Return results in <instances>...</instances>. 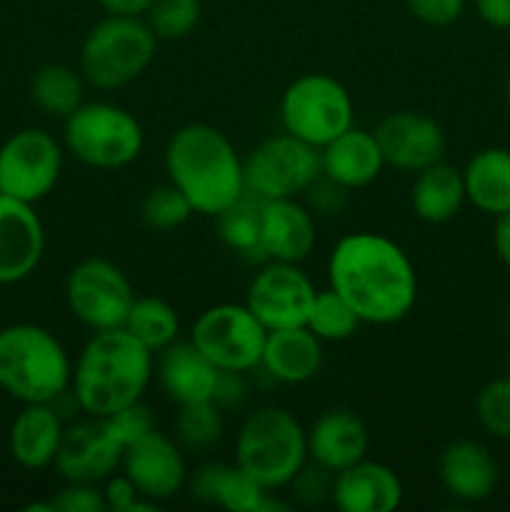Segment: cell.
I'll return each mask as SVG.
<instances>
[{"label":"cell","mask_w":510,"mask_h":512,"mask_svg":"<svg viewBox=\"0 0 510 512\" xmlns=\"http://www.w3.org/2000/svg\"><path fill=\"white\" fill-rule=\"evenodd\" d=\"M328 285L348 300L365 325H395L418 303L413 260L388 235L350 233L333 245Z\"/></svg>","instance_id":"6da1fadb"},{"label":"cell","mask_w":510,"mask_h":512,"mask_svg":"<svg viewBox=\"0 0 510 512\" xmlns=\"http://www.w3.org/2000/svg\"><path fill=\"white\" fill-rule=\"evenodd\" d=\"M153 375L155 355L128 330H98L75 358L70 395L85 415L110 418L143 400Z\"/></svg>","instance_id":"7a4b0ae2"},{"label":"cell","mask_w":510,"mask_h":512,"mask_svg":"<svg viewBox=\"0 0 510 512\" xmlns=\"http://www.w3.org/2000/svg\"><path fill=\"white\" fill-rule=\"evenodd\" d=\"M165 175L193 205L215 218L245 195L243 158L228 135L208 123H188L170 135L163 153Z\"/></svg>","instance_id":"3957f363"},{"label":"cell","mask_w":510,"mask_h":512,"mask_svg":"<svg viewBox=\"0 0 510 512\" xmlns=\"http://www.w3.org/2000/svg\"><path fill=\"white\" fill-rule=\"evenodd\" d=\"M73 360L58 335L35 323L0 328V390L18 403H55L70 390Z\"/></svg>","instance_id":"277c9868"},{"label":"cell","mask_w":510,"mask_h":512,"mask_svg":"<svg viewBox=\"0 0 510 512\" xmlns=\"http://www.w3.org/2000/svg\"><path fill=\"white\" fill-rule=\"evenodd\" d=\"M233 463L268 493L290 488L308 463L305 428L290 410L278 405L255 408L235 435Z\"/></svg>","instance_id":"5b68a950"},{"label":"cell","mask_w":510,"mask_h":512,"mask_svg":"<svg viewBox=\"0 0 510 512\" xmlns=\"http://www.w3.org/2000/svg\"><path fill=\"white\" fill-rule=\"evenodd\" d=\"M158 35L143 15H105L80 45L78 70L95 90H118L138 80L153 65Z\"/></svg>","instance_id":"8992f818"},{"label":"cell","mask_w":510,"mask_h":512,"mask_svg":"<svg viewBox=\"0 0 510 512\" xmlns=\"http://www.w3.org/2000/svg\"><path fill=\"white\" fill-rule=\"evenodd\" d=\"M63 145L88 168L120 170L143 153L145 133L140 120L123 105L93 100L63 120Z\"/></svg>","instance_id":"52a82bcc"},{"label":"cell","mask_w":510,"mask_h":512,"mask_svg":"<svg viewBox=\"0 0 510 512\" xmlns=\"http://www.w3.org/2000/svg\"><path fill=\"white\" fill-rule=\"evenodd\" d=\"M353 120L355 105L348 88L328 73L300 75L280 98V123L285 133L318 150L353 128Z\"/></svg>","instance_id":"ba28073f"},{"label":"cell","mask_w":510,"mask_h":512,"mask_svg":"<svg viewBox=\"0 0 510 512\" xmlns=\"http://www.w3.org/2000/svg\"><path fill=\"white\" fill-rule=\"evenodd\" d=\"M268 330L245 303H218L205 308L190 325V343L220 373H250L260 368Z\"/></svg>","instance_id":"9c48e42d"},{"label":"cell","mask_w":510,"mask_h":512,"mask_svg":"<svg viewBox=\"0 0 510 512\" xmlns=\"http://www.w3.org/2000/svg\"><path fill=\"white\" fill-rule=\"evenodd\" d=\"M243 173L245 193L253 198H298L320 178V150L283 130L250 150L243 160Z\"/></svg>","instance_id":"30bf717a"},{"label":"cell","mask_w":510,"mask_h":512,"mask_svg":"<svg viewBox=\"0 0 510 512\" xmlns=\"http://www.w3.org/2000/svg\"><path fill=\"white\" fill-rule=\"evenodd\" d=\"M135 290L120 265L105 258H85L65 278L70 315L88 330L123 328Z\"/></svg>","instance_id":"8fae6325"},{"label":"cell","mask_w":510,"mask_h":512,"mask_svg":"<svg viewBox=\"0 0 510 512\" xmlns=\"http://www.w3.org/2000/svg\"><path fill=\"white\" fill-rule=\"evenodd\" d=\"M63 145L43 128H20L0 145V193L23 203H40L63 173Z\"/></svg>","instance_id":"7c38bea8"},{"label":"cell","mask_w":510,"mask_h":512,"mask_svg":"<svg viewBox=\"0 0 510 512\" xmlns=\"http://www.w3.org/2000/svg\"><path fill=\"white\" fill-rule=\"evenodd\" d=\"M315 293L318 290L300 270V263L268 260L250 280L245 305L270 333L305 325Z\"/></svg>","instance_id":"4fadbf2b"},{"label":"cell","mask_w":510,"mask_h":512,"mask_svg":"<svg viewBox=\"0 0 510 512\" xmlns=\"http://www.w3.org/2000/svg\"><path fill=\"white\" fill-rule=\"evenodd\" d=\"M123 443L105 418L85 415L65 425L53 468L65 483H105L123 463Z\"/></svg>","instance_id":"5bb4252c"},{"label":"cell","mask_w":510,"mask_h":512,"mask_svg":"<svg viewBox=\"0 0 510 512\" xmlns=\"http://www.w3.org/2000/svg\"><path fill=\"white\" fill-rule=\"evenodd\" d=\"M120 470L128 475L138 493L155 505L175 498L188 483L185 450L173 435L158 428L125 448Z\"/></svg>","instance_id":"9a60e30c"},{"label":"cell","mask_w":510,"mask_h":512,"mask_svg":"<svg viewBox=\"0 0 510 512\" xmlns=\"http://www.w3.org/2000/svg\"><path fill=\"white\" fill-rule=\"evenodd\" d=\"M373 133L383 150L385 165L403 173L415 175L428 165L440 163L448 148L443 125L418 110H398L385 115Z\"/></svg>","instance_id":"2e32d148"},{"label":"cell","mask_w":510,"mask_h":512,"mask_svg":"<svg viewBox=\"0 0 510 512\" xmlns=\"http://www.w3.org/2000/svg\"><path fill=\"white\" fill-rule=\"evenodd\" d=\"M45 255V228L35 208L0 193V285L28 280Z\"/></svg>","instance_id":"e0dca14e"},{"label":"cell","mask_w":510,"mask_h":512,"mask_svg":"<svg viewBox=\"0 0 510 512\" xmlns=\"http://www.w3.org/2000/svg\"><path fill=\"white\" fill-rule=\"evenodd\" d=\"M315 218L298 198L260 200V255L278 263H303L315 248Z\"/></svg>","instance_id":"ac0fdd59"},{"label":"cell","mask_w":510,"mask_h":512,"mask_svg":"<svg viewBox=\"0 0 510 512\" xmlns=\"http://www.w3.org/2000/svg\"><path fill=\"white\" fill-rule=\"evenodd\" d=\"M308 460L330 475L360 463L368 455L370 435L363 418L348 408H330L320 413L305 430Z\"/></svg>","instance_id":"d6986e66"},{"label":"cell","mask_w":510,"mask_h":512,"mask_svg":"<svg viewBox=\"0 0 510 512\" xmlns=\"http://www.w3.org/2000/svg\"><path fill=\"white\" fill-rule=\"evenodd\" d=\"M438 478L450 498L460 503H483L498 488L500 468L488 445L460 438L445 445L440 453Z\"/></svg>","instance_id":"ffe728a7"},{"label":"cell","mask_w":510,"mask_h":512,"mask_svg":"<svg viewBox=\"0 0 510 512\" xmlns=\"http://www.w3.org/2000/svg\"><path fill=\"white\" fill-rule=\"evenodd\" d=\"M405 490L390 465L363 458L340 470L330 483V500L340 512H393L403 505Z\"/></svg>","instance_id":"44dd1931"},{"label":"cell","mask_w":510,"mask_h":512,"mask_svg":"<svg viewBox=\"0 0 510 512\" xmlns=\"http://www.w3.org/2000/svg\"><path fill=\"white\" fill-rule=\"evenodd\" d=\"M155 375L173 403L190 405L215 398L220 370L190 340H175L158 353Z\"/></svg>","instance_id":"7402d4cb"},{"label":"cell","mask_w":510,"mask_h":512,"mask_svg":"<svg viewBox=\"0 0 510 512\" xmlns=\"http://www.w3.org/2000/svg\"><path fill=\"white\" fill-rule=\"evenodd\" d=\"M383 168L385 158L375 133L355 125L320 148V173L345 190L368 188Z\"/></svg>","instance_id":"603a6c76"},{"label":"cell","mask_w":510,"mask_h":512,"mask_svg":"<svg viewBox=\"0 0 510 512\" xmlns=\"http://www.w3.org/2000/svg\"><path fill=\"white\" fill-rule=\"evenodd\" d=\"M63 420L53 403H28L15 415L8 433L10 458L25 470L50 468L63 440Z\"/></svg>","instance_id":"cb8c5ba5"},{"label":"cell","mask_w":510,"mask_h":512,"mask_svg":"<svg viewBox=\"0 0 510 512\" xmlns=\"http://www.w3.org/2000/svg\"><path fill=\"white\" fill-rule=\"evenodd\" d=\"M260 368L283 385L308 383L323 368V340L305 325L270 330Z\"/></svg>","instance_id":"d4e9b609"},{"label":"cell","mask_w":510,"mask_h":512,"mask_svg":"<svg viewBox=\"0 0 510 512\" xmlns=\"http://www.w3.org/2000/svg\"><path fill=\"white\" fill-rule=\"evenodd\" d=\"M190 493L200 503L230 512H260L268 498V490L235 463H208L198 468L190 480Z\"/></svg>","instance_id":"484cf974"},{"label":"cell","mask_w":510,"mask_h":512,"mask_svg":"<svg viewBox=\"0 0 510 512\" xmlns=\"http://www.w3.org/2000/svg\"><path fill=\"white\" fill-rule=\"evenodd\" d=\"M465 203L468 198H465L463 170L455 165L440 160L415 173L413 188H410V208L423 223H448L463 210Z\"/></svg>","instance_id":"4316f807"},{"label":"cell","mask_w":510,"mask_h":512,"mask_svg":"<svg viewBox=\"0 0 510 512\" xmlns=\"http://www.w3.org/2000/svg\"><path fill=\"white\" fill-rule=\"evenodd\" d=\"M465 198L473 208L485 215L508 213L510 210V150L493 145L483 148L463 168Z\"/></svg>","instance_id":"83f0119b"},{"label":"cell","mask_w":510,"mask_h":512,"mask_svg":"<svg viewBox=\"0 0 510 512\" xmlns=\"http://www.w3.org/2000/svg\"><path fill=\"white\" fill-rule=\"evenodd\" d=\"M85 85L80 70L65 63H45L30 78V98L45 115L65 120L85 103Z\"/></svg>","instance_id":"f1b7e54d"},{"label":"cell","mask_w":510,"mask_h":512,"mask_svg":"<svg viewBox=\"0 0 510 512\" xmlns=\"http://www.w3.org/2000/svg\"><path fill=\"white\" fill-rule=\"evenodd\" d=\"M123 328L153 355L180 338V318L173 305L155 295H135Z\"/></svg>","instance_id":"f546056e"},{"label":"cell","mask_w":510,"mask_h":512,"mask_svg":"<svg viewBox=\"0 0 510 512\" xmlns=\"http://www.w3.org/2000/svg\"><path fill=\"white\" fill-rule=\"evenodd\" d=\"M173 433V438L178 440L185 453H205V450L215 448L220 443V438H223V408L218 403H213V400L178 405Z\"/></svg>","instance_id":"4dcf8cb0"},{"label":"cell","mask_w":510,"mask_h":512,"mask_svg":"<svg viewBox=\"0 0 510 512\" xmlns=\"http://www.w3.org/2000/svg\"><path fill=\"white\" fill-rule=\"evenodd\" d=\"M360 318L350 308L343 295L335 293L333 288H323L315 293L313 305H310L305 328L313 330L323 343H343L350 340L360 328Z\"/></svg>","instance_id":"1f68e13d"},{"label":"cell","mask_w":510,"mask_h":512,"mask_svg":"<svg viewBox=\"0 0 510 512\" xmlns=\"http://www.w3.org/2000/svg\"><path fill=\"white\" fill-rule=\"evenodd\" d=\"M215 225L225 248L240 255L260 253V200L250 193L215 215Z\"/></svg>","instance_id":"d6a6232c"},{"label":"cell","mask_w":510,"mask_h":512,"mask_svg":"<svg viewBox=\"0 0 510 512\" xmlns=\"http://www.w3.org/2000/svg\"><path fill=\"white\" fill-rule=\"evenodd\" d=\"M200 15V0H153L143 18L158 40H183L198 28Z\"/></svg>","instance_id":"836d02e7"},{"label":"cell","mask_w":510,"mask_h":512,"mask_svg":"<svg viewBox=\"0 0 510 512\" xmlns=\"http://www.w3.org/2000/svg\"><path fill=\"white\" fill-rule=\"evenodd\" d=\"M190 215H193V205L173 183L150 188L148 195L143 198V205H140L143 223L153 230H163V233L178 230L180 225L188 223Z\"/></svg>","instance_id":"e575fe53"},{"label":"cell","mask_w":510,"mask_h":512,"mask_svg":"<svg viewBox=\"0 0 510 512\" xmlns=\"http://www.w3.org/2000/svg\"><path fill=\"white\" fill-rule=\"evenodd\" d=\"M475 420L493 438L510 440V375L480 388L475 398Z\"/></svg>","instance_id":"d590c367"},{"label":"cell","mask_w":510,"mask_h":512,"mask_svg":"<svg viewBox=\"0 0 510 512\" xmlns=\"http://www.w3.org/2000/svg\"><path fill=\"white\" fill-rule=\"evenodd\" d=\"M50 512H108L103 488L98 483H65L48 500Z\"/></svg>","instance_id":"8d00e7d4"},{"label":"cell","mask_w":510,"mask_h":512,"mask_svg":"<svg viewBox=\"0 0 510 512\" xmlns=\"http://www.w3.org/2000/svg\"><path fill=\"white\" fill-rule=\"evenodd\" d=\"M105 420H108L110 428H113L115 438L123 443V448H128L130 443H135V440L143 438L145 433H150V430L155 428L153 410H150L143 400L128 405V408L118 410V413L110 415V418H105Z\"/></svg>","instance_id":"74e56055"},{"label":"cell","mask_w":510,"mask_h":512,"mask_svg":"<svg viewBox=\"0 0 510 512\" xmlns=\"http://www.w3.org/2000/svg\"><path fill=\"white\" fill-rule=\"evenodd\" d=\"M103 495H105V505H108L110 512H135V510L158 508V505L150 503V500H145L143 495L138 493V488L130 483V478L125 473L110 475V478L105 480Z\"/></svg>","instance_id":"f35d334b"},{"label":"cell","mask_w":510,"mask_h":512,"mask_svg":"<svg viewBox=\"0 0 510 512\" xmlns=\"http://www.w3.org/2000/svg\"><path fill=\"white\" fill-rule=\"evenodd\" d=\"M405 3H408L413 18H418L420 23L445 28L463 15L468 0H405Z\"/></svg>","instance_id":"ab89813d"},{"label":"cell","mask_w":510,"mask_h":512,"mask_svg":"<svg viewBox=\"0 0 510 512\" xmlns=\"http://www.w3.org/2000/svg\"><path fill=\"white\" fill-rule=\"evenodd\" d=\"M330 483H333V475L328 470L318 468L315 463H305V468L295 475L290 488L295 490L293 495H298L303 503H318V500L330 498Z\"/></svg>","instance_id":"60d3db41"},{"label":"cell","mask_w":510,"mask_h":512,"mask_svg":"<svg viewBox=\"0 0 510 512\" xmlns=\"http://www.w3.org/2000/svg\"><path fill=\"white\" fill-rule=\"evenodd\" d=\"M475 13L495 30H510V0H475Z\"/></svg>","instance_id":"b9f144b4"},{"label":"cell","mask_w":510,"mask_h":512,"mask_svg":"<svg viewBox=\"0 0 510 512\" xmlns=\"http://www.w3.org/2000/svg\"><path fill=\"white\" fill-rule=\"evenodd\" d=\"M493 248H495V255H498L500 263L510 270V210L495 218Z\"/></svg>","instance_id":"7bdbcfd3"},{"label":"cell","mask_w":510,"mask_h":512,"mask_svg":"<svg viewBox=\"0 0 510 512\" xmlns=\"http://www.w3.org/2000/svg\"><path fill=\"white\" fill-rule=\"evenodd\" d=\"M153 0H98L108 15H145Z\"/></svg>","instance_id":"ee69618b"},{"label":"cell","mask_w":510,"mask_h":512,"mask_svg":"<svg viewBox=\"0 0 510 512\" xmlns=\"http://www.w3.org/2000/svg\"><path fill=\"white\" fill-rule=\"evenodd\" d=\"M503 95H505V103H508V108H510V73H508V78H505V85H503Z\"/></svg>","instance_id":"f6af8a7d"}]
</instances>
